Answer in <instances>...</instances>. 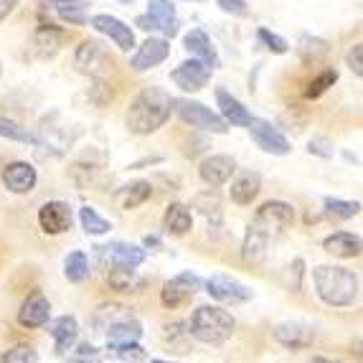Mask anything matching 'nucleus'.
Listing matches in <instances>:
<instances>
[{"mask_svg": "<svg viewBox=\"0 0 363 363\" xmlns=\"http://www.w3.org/2000/svg\"><path fill=\"white\" fill-rule=\"evenodd\" d=\"M295 224V208L285 201H267L257 208L252 224L247 226L242 244V259L247 264H259L267 257V244L279 239L290 226Z\"/></svg>", "mask_w": 363, "mask_h": 363, "instance_id": "f257e3e1", "label": "nucleus"}, {"mask_svg": "<svg viewBox=\"0 0 363 363\" xmlns=\"http://www.w3.org/2000/svg\"><path fill=\"white\" fill-rule=\"evenodd\" d=\"M170 112H173V97L160 86H147V89L138 91L135 99L130 102L128 115V130L133 135H150L160 130L168 122Z\"/></svg>", "mask_w": 363, "mask_h": 363, "instance_id": "f03ea898", "label": "nucleus"}, {"mask_svg": "<svg viewBox=\"0 0 363 363\" xmlns=\"http://www.w3.org/2000/svg\"><path fill=\"white\" fill-rule=\"evenodd\" d=\"M313 285L323 303L330 308H351L358 300L356 272L338 264H320L313 269Z\"/></svg>", "mask_w": 363, "mask_h": 363, "instance_id": "7ed1b4c3", "label": "nucleus"}, {"mask_svg": "<svg viewBox=\"0 0 363 363\" xmlns=\"http://www.w3.org/2000/svg\"><path fill=\"white\" fill-rule=\"evenodd\" d=\"M234 328H236V320L229 310L216 308V305H201V308L194 310V315H191L188 333L206 345H221L234 335Z\"/></svg>", "mask_w": 363, "mask_h": 363, "instance_id": "20e7f679", "label": "nucleus"}, {"mask_svg": "<svg viewBox=\"0 0 363 363\" xmlns=\"http://www.w3.org/2000/svg\"><path fill=\"white\" fill-rule=\"evenodd\" d=\"M173 109H176L178 117H181L186 125H191V128L206 130V133H213V135H224L226 130H229V125H226L216 112H211L206 104L196 102V99H186V97L173 99Z\"/></svg>", "mask_w": 363, "mask_h": 363, "instance_id": "39448f33", "label": "nucleus"}, {"mask_svg": "<svg viewBox=\"0 0 363 363\" xmlns=\"http://www.w3.org/2000/svg\"><path fill=\"white\" fill-rule=\"evenodd\" d=\"M201 290V277L194 272H181L178 277L168 279L163 285V290H160V303L165 305V308L176 310V308H183V305H188L191 300L196 297V292Z\"/></svg>", "mask_w": 363, "mask_h": 363, "instance_id": "423d86ee", "label": "nucleus"}, {"mask_svg": "<svg viewBox=\"0 0 363 363\" xmlns=\"http://www.w3.org/2000/svg\"><path fill=\"white\" fill-rule=\"evenodd\" d=\"M206 292L213 297V300L226 303V305H242V303H249V300L255 297V292L249 290L244 282L229 277V274H213V277L206 282Z\"/></svg>", "mask_w": 363, "mask_h": 363, "instance_id": "0eeeda50", "label": "nucleus"}, {"mask_svg": "<svg viewBox=\"0 0 363 363\" xmlns=\"http://www.w3.org/2000/svg\"><path fill=\"white\" fill-rule=\"evenodd\" d=\"M213 69L208 67L206 61L201 59H188L183 64H178L173 72H170V79H173V84L181 86L183 91H199L208 84V79H211Z\"/></svg>", "mask_w": 363, "mask_h": 363, "instance_id": "6e6552de", "label": "nucleus"}, {"mask_svg": "<svg viewBox=\"0 0 363 363\" xmlns=\"http://www.w3.org/2000/svg\"><path fill=\"white\" fill-rule=\"evenodd\" d=\"M247 128H249L252 140L257 143V147H262L264 152H272V155H287V152L292 150L290 140L279 133L277 128H272L267 120H257V117H252Z\"/></svg>", "mask_w": 363, "mask_h": 363, "instance_id": "1a4fd4ad", "label": "nucleus"}, {"mask_svg": "<svg viewBox=\"0 0 363 363\" xmlns=\"http://www.w3.org/2000/svg\"><path fill=\"white\" fill-rule=\"evenodd\" d=\"M72 221H74V213L67 201H49L38 211V226H41L43 234L49 236H59L64 231H69L72 229Z\"/></svg>", "mask_w": 363, "mask_h": 363, "instance_id": "9d476101", "label": "nucleus"}, {"mask_svg": "<svg viewBox=\"0 0 363 363\" xmlns=\"http://www.w3.org/2000/svg\"><path fill=\"white\" fill-rule=\"evenodd\" d=\"M38 183V173L36 168L26 160H16V163H8L3 168V186L16 196L30 194Z\"/></svg>", "mask_w": 363, "mask_h": 363, "instance_id": "9b49d317", "label": "nucleus"}, {"mask_svg": "<svg viewBox=\"0 0 363 363\" xmlns=\"http://www.w3.org/2000/svg\"><path fill=\"white\" fill-rule=\"evenodd\" d=\"M272 335L279 345H285L290 351H305L315 343L313 325H305V323H279V325H274Z\"/></svg>", "mask_w": 363, "mask_h": 363, "instance_id": "f8f14e48", "label": "nucleus"}, {"mask_svg": "<svg viewBox=\"0 0 363 363\" xmlns=\"http://www.w3.org/2000/svg\"><path fill=\"white\" fill-rule=\"evenodd\" d=\"M74 64L82 74L86 77H99L104 69L112 67V59L104 54L102 43L97 41H84L82 46L77 49V56H74Z\"/></svg>", "mask_w": 363, "mask_h": 363, "instance_id": "ddd939ff", "label": "nucleus"}, {"mask_svg": "<svg viewBox=\"0 0 363 363\" xmlns=\"http://www.w3.org/2000/svg\"><path fill=\"white\" fill-rule=\"evenodd\" d=\"M236 160L231 155H208L206 160H201L199 165V176L201 181L211 188H218L229 183V178L234 176Z\"/></svg>", "mask_w": 363, "mask_h": 363, "instance_id": "4468645a", "label": "nucleus"}, {"mask_svg": "<svg viewBox=\"0 0 363 363\" xmlns=\"http://www.w3.org/2000/svg\"><path fill=\"white\" fill-rule=\"evenodd\" d=\"M89 23L94 30H99V33H104V36L112 38V41L117 43V49L130 51L135 46L133 28H130L128 23H122L120 18H115V16H104V13H99V16H91Z\"/></svg>", "mask_w": 363, "mask_h": 363, "instance_id": "2eb2a0df", "label": "nucleus"}, {"mask_svg": "<svg viewBox=\"0 0 363 363\" xmlns=\"http://www.w3.org/2000/svg\"><path fill=\"white\" fill-rule=\"evenodd\" d=\"M51 318V303L41 290L30 292L18 310V325L23 328H43Z\"/></svg>", "mask_w": 363, "mask_h": 363, "instance_id": "dca6fc26", "label": "nucleus"}, {"mask_svg": "<svg viewBox=\"0 0 363 363\" xmlns=\"http://www.w3.org/2000/svg\"><path fill=\"white\" fill-rule=\"evenodd\" d=\"M168 56H170L168 38H147V41L138 49V54L133 56L130 67H133L135 72H147V69L163 64Z\"/></svg>", "mask_w": 363, "mask_h": 363, "instance_id": "f3484780", "label": "nucleus"}, {"mask_svg": "<svg viewBox=\"0 0 363 363\" xmlns=\"http://www.w3.org/2000/svg\"><path fill=\"white\" fill-rule=\"evenodd\" d=\"M49 333L56 343V353L59 356H67V351H72V345L79 338V323L74 315H61L49 325Z\"/></svg>", "mask_w": 363, "mask_h": 363, "instance_id": "a211bd4d", "label": "nucleus"}, {"mask_svg": "<svg viewBox=\"0 0 363 363\" xmlns=\"http://www.w3.org/2000/svg\"><path fill=\"white\" fill-rule=\"evenodd\" d=\"M216 102H218V112H221V120L231 128H247L252 115H249V109L244 107L242 102L236 97H231L226 89H216Z\"/></svg>", "mask_w": 363, "mask_h": 363, "instance_id": "6ab92c4d", "label": "nucleus"}, {"mask_svg": "<svg viewBox=\"0 0 363 363\" xmlns=\"http://www.w3.org/2000/svg\"><path fill=\"white\" fill-rule=\"evenodd\" d=\"M102 249V257L109 259V264H120V267H140L145 262V249L143 247H135V244H107V247H99Z\"/></svg>", "mask_w": 363, "mask_h": 363, "instance_id": "aec40b11", "label": "nucleus"}, {"mask_svg": "<svg viewBox=\"0 0 363 363\" xmlns=\"http://www.w3.org/2000/svg\"><path fill=\"white\" fill-rule=\"evenodd\" d=\"M323 249L328 255L340 257V259H353V257H361V236L348 234V231H335V234L325 236Z\"/></svg>", "mask_w": 363, "mask_h": 363, "instance_id": "412c9836", "label": "nucleus"}, {"mask_svg": "<svg viewBox=\"0 0 363 363\" xmlns=\"http://www.w3.org/2000/svg\"><path fill=\"white\" fill-rule=\"evenodd\" d=\"M183 46H186V51H191V54H194L196 59L206 61V64H208L211 69H216V67H218L216 46H213L211 38L206 36V30H201V28L188 30L186 38H183Z\"/></svg>", "mask_w": 363, "mask_h": 363, "instance_id": "4be33fe9", "label": "nucleus"}, {"mask_svg": "<svg viewBox=\"0 0 363 363\" xmlns=\"http://www.w3.org/2000/svg\"><path fill=\"white\" fill-rule=\"evenodd\" d=\"M262 191V176L257 170H247L231 183V201L236 206H249Z\"/></svg>", "mask_w": 363, "mask_h": 363, "instance_id": "5701e85b", "label": "nucleus"}, {"mask_svg": "<svg viewBox=\"0 0 363 363\" xmlns=\"http://www.w3.org/2000/svg\"><path fill=\"white\" fill-rule=\"evenodd\" d=\"M147 6H150V16L155 21L157 30H163L165 36L173 38L178 36V18H176V8L170 0H147Z\"/></svg>", "mask_w": 363, "mask_h": 363, "instance_id": "b1692460", "label": "nucleus"}, {"mask_svg": "<svg viewBox=\"0 0 363 363\" xmlns=\"http://www.w3.org/2000/svg\"><path fill=\"white\" fill-rule=\"evenodd\" d=\"M107 279H109V285L115 287L117 292H140L143 287H145V277H140L138 274V267L112 264Z\"/></svg>", "mask_w": 363, "mask_h": 363, "instance_id": "393cba45", "label": "nucleus"}, {"mask_svg": "<svg viewBox=\"0 0 363 363\" xmlns=\"http://www.w3.org/2000/svg\"><path fill=\"white\" fill-rule=\"evenodd\" d=\"M163 229L168 231L170 236H183L194 229V216H191L188 206H183V203H178V201L176 203H170V206L165 208Z\"/></svg>", "mask_w": 363, "mask_h": 363, "instance_id": "a878e982", "label": "nucleus"}, {"mask_svg": "<svg viewBox=\"0 0 363 363\" xmlns=\"http://www.w3.org/2000/svg\"><path fill=\"white\" fill-rule=\"evenodd\" d=\"M61 43H64V30L54 28V26H41V28L33 33V49L41 59H49L54 56L56 51L61 49Z\"/></svg>", "mask_w": 363, "mask_h": 363, "instance_id": "bb28decb", "label": "nucleus"}, {"mask_svg": "<svg viewBox=\"0 0 363 363\" xmlns=\"http://www.w3.org/2000/svg\"><path fill=\"white\" fill-rule=\"evenodd\" d=\"M109 343H138L140 335H143V325L140 320H133V318H122V320L112 323L107 328Z\"/></svg>", "mask_w": 363, "mask_h": 363, "instance_id": "cd10ccee", "label": "nucleus"}, {"mask_svg": "<svg viewBox=\"0 0 363 363\" xmlns=\"http://www.w3.org/2000/svg\"><path fill=\"white\" fill-rule=\"evenodd\" d=\"M150 196H152L150 181H135V183H130V186L122 188L120 203H122V208H125V211H133V208L143 206Z\"/></svg>", "mask_w": 363, "mask_h": 363, "instance_id": "c85d7f7f", "label": "nucleus"}, {"mask_svg": "<svg viewBox=\"0 0 363 363\" xmlns=\"http://www.w3.org/2000/svg\"><path fill=\"white\" fill-rule=\"evenodd\" d=\"M361 211V203L358 201H343V199H325V213L330 221H345V218H353L358 216Z\"/></svg>", "mask_w": 363, "mask_h": 363, "instance_id": "c756f323", "label": "nucleus"}, {"mask_svg": "<svg viewBox=\"0 0 363 363\" xmlns=\"http://www.w3.org/2000/svg\"><path fill=\"white\" fill-rule=\"evenodd\" d=\"M328 51H330L328 41L315 38V36H303L300 38V46H297V54H300V59H303L305 64H315V61L325 59Z\"/></svg>", "mask_w": 363, "mask_h": 363, "instance_id": "7c9ffc66", "label": "nucleus"}, {"mask_svg": "<svg viewBox=\"0 0 363 363\" xmlns=\"http://www.w3.org/2000/svg\"><path fill=\"white\" fill-rule=\"evenodd\" d=\"M0 138L13 140V143H23V145H38L36 135L30 133L28 128H21L18 122L8 120V117H0Z\"/></svg>", "mask_w": 363, "mask_h": 363, "instance_id": "2f4dec72", "label": "nucleus"}, {"mask_svg": "<svg viewBox=\"0 0 363 363\" xmlns=\"http://www.w3.org/2000/svg\"><path fill=\"white\" fill-rule=\"evenodd\" d=\"M89 274V259H86L84 252H72V255L64 259V277L69 282H82Z\"/></svg>", "mask_w": 363, "mask_h": 363, "instance_id": "473e14b6", "label": "nucleus"}, {"mask_svg": "<svg viewBox=\"0 0 363 363\" xmlns=\"http://www.w3.org/2000/svg\"><path fill=\"white\" fill-rule=\"evenodd\" d=\"M79 221H82V229L86 231V234L91 236H102L107 234L109 229H112V224H109L107 218H102L97 211L91 206H84V208H79Z\"/></svg>", "mask_w": 363, "mask_h": 363, "instance_id": "72a5a7b5", "label": "nucleus"}, {"mask_svg": "<svg viewBox=\"0 0 363 363\" xmlns=\"http://www.w3.org/2000/svg\"><path fill=\"white\" fill-rule=\"evenodd\" d=\"M335 82H338V69H325V72H320L308 84V89H305V97H308V99L323 97V94H325V91L330 89Z\"/></svg>", "mask_w": 363, "mask_h": 363, "instance_id": "f704fd0d", "label": "nucleus"}, {"mask_svg": "<svg viewBox=\"0 0 363 363\" xmlns=\"http://www.w3.org/2000/svg\"><path fill=\"white\" fill-rule=\"evenodd\" d=\"M0 363H38V351L28 343H18L0 356Z\"/></svg>", "mask_w": 363, "mask_h": 363, "instance_id": "c9c22d12", "label": "nucleus"}, {"mask_svg": "<svg viewBox=\"0 0 363 363\" xmlns=\"http://www.w3.org/2000/svg\"><path fill=\"white\" fill-rule=\"evenodd\" d=\"M56 13H59L61 21H67V23H72V26H84L86 23V13H84V6H82V0L61 3V6H56Z\"/></svg>", "mask_w": 363, "mask_h": 363, "instance_id": "e433bc0d", "label": "nucleus"}, {"mask_svg": "<svg viewBox=\"0 0 363 363\" xmlns=\"http://www.w3.org/2000/svg\"><path fill=\"white\" fill-rule=\"evenodd\" d=\"M122 318H128L125 315V308L122 305H102V308L97 310V315H94V325H97V330H107L112 323L122 320Z\"/></svg>", "mask_w": 363, "mask_h": 363, "instance_id": "4c0bfd02", "label": "nucleus"}, {"mask_svg": "<svg viewBox=\"0 0 363 363\" xmlns=\"http://www.w3.org/2000/svg\"><path fill=\"white\" fill-rule=\"evenodd\" d=\"M109 351L115 353V356H120L122 361L128 363H135V361H145L147 353L143 345L138 343H109Z\"/></svg>", "mask_w": 363, "mask_h": 363, "instance_id": "58836bf2", "label": "nucleus"}, {"mask_svg": "<svg viewBox=\"0 0 363 363\" xmlns=\"http://www.w3.org/2000/svg\"><path fill=\"white\" fill-rule=\"evenodd\" d=\"M257 38H259V41L264 43V49L272 51V54H287V51H290V43L282 36H277V33H272L269 28L257 30Z\"/></svg>", "mask_w": 363, "mask_h": 363, "instance_id": "ea45409f", "label": "nucleus"}, {"mask_svg": "<svg viewBox=\"0 0 363 363\" xmlns=\"http://www.w3.org/2000/svg\"><path fill=\"white\" fill-rule=\"evenodd\" d=\"M99 351L94 345L89 343H82L74 353H69V363H97Z\"/></svg>", "mask_w": 363, "mask_h": 363, "instance_id": "a19ab883", "label": "nucleus"}, {"mask_svg": "<svg viewBox=\"0 0 363 363\" xmlns=\"http://www.w3.org/2000/svg\"><path fill=\"white\" fill-rule=\"evenodd\" d=\"M310 155H318V157H333V143L325 138H318V140H310L308 145Z\"/></svg>", "mask_w": 363, "mask_h": 363, "instance_id": "79ce46f5", "label": "nucleus"}, {"mask_svg": "<svg viewBox=\"0 0 363 363\" xmlns=\"http://www.w3.org/2000/svg\"><path fill=\"white\" fill-rule=\"evenodd\" d=\"M348 67L356 74L358 79L363 77V43H356L351 51H348Z\"/></svg>", "mask_w": 363, "mask_h": 363, "instance_id": "37998d69", "label": "nucleus"}, {"mask_svg": "<svg viewBox=\"0 0 363 363\" xmlns=\"http://www.w3.org/2000/svg\"><path fill=\"white\" fill-rule=\"evenodd\" d=\"M218 8L224 13H231V16H247L249 13V6L247 0H216Z\"/></svg>", "mask_w": 363, "mask_h": 363, "instance_id": "c03bdc74", "label": "nucleus"}, {"mask_svg": "<svg viewBox=\"0 0 363 363\" xmlns=\"http://www.w3.org/2000/svg\"><path fill=\"white\" fill-rule=\"evenodd\" d=\"M135 26H138L140 30H157V26H155V21H152L150 13H145V16H138V18H135Z\"/></svg>", "mask_w": 363, "mask_h": 363, "instance_id": "a18cd8bd", "label": "nucleus"}, {"mask_svg": "<svg viewBox=\"0 0 363 363\" xmlns=\"http://www.w3.org/2000/svg\"><path fill=\"white\" fill-rule=\"evenodd\" d=\"M16 6H18V0H0V23L16 11Z\"/></svg>", "mask_w": 363, "mask_h": 363, "instance_id": "49530a36", "label": "nucleus"}, {"mask_svg": "<svg viewBox=\"0 0 363 363\" xmlns=\"http://www.w3.org/2000/svg\"><path fill=\"white\" fill-rule=\"evenodd\" d=\"M145 247H155V249H160V239H157V236H145Z\"/></svg>", "mask_w": 363, "mask_h": 363, "instance_id": "de8ad7c7", "label": "nucleus"}, {"mask_svg": "<svg viewBox=\"0 0 363 363\" xmlns=\"http://www.w3.org/2000/svg\"><path fill=\"white\" fill-rule=\"evenodd\" d=\"M310 363H340V361H330V358H320V356H318V358H313Z\"/></svg>", "mask_w": 363, "mask_h": 363, "instance_id": "09e8293b", "label": "nucleus"}, {"mask_svg": "<svg viewBox=\"0 0 363 363\" xmlns=\"http://www.w3.org/2000/svg\"><path fill=\"white\" fill-rule=\"evenodd\" d=\"M150 363H176V361H157L155 358V361H150Z\"/></svg>", "mask_w": 363, "mask_h": 363, "instance_id": "8fccbe9b", "label": "nucleus"}, {"mask_svg": "<svg viewBox=\"0 0 363 363\" xmlns=\"http://www.w3.org/2000/svg\"><path fill=\"white\" fill-rule=\"evenodd\" d=\"M0 74H3V67H0Z\"/></svg>", "mask_w": 363, "mask_h": 363, "instance_id": "3c124183", "label": "nucleus"}]
</instances>
